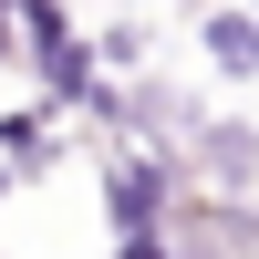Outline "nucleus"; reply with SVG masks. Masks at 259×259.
<instances>
[{
    "label": "nucleus",
    "instance_id": "1",
    "mask_svg": "<svg viewBox=\"0 0 259 259\" xmlns=\"http://www.w3.org/2000/svg\"><path fill=\"white\" fill-rule=\"evenodd\" d=\"M104 207H114V228H166V166L156 156H114Z\"/></svg>",
    "mask_w": 259,
    "mask_h": 259
},
{
    "label": "nucleus",
    "instance_id": "2",
    "mask_svg": "<svg viewBox=\"0 0 259 259\" xmlns=\"http://www.w3.org/2000/svg\"><path fill=\"white\" fill-rule=\"evenodd\" d=\"M52 114L62 104H21V114H0V166H52Z\"/></svg>",
    "mask_w": 259,
    "mask_h": 259
},
{
    "label": "nucleus",
    "instance_id": "3",
    "mask_svg": "<svg viewBox=\"0 0 259 259\" xmlns=\"http://www.w3.org/2000/svg\"><path fill=\"white\" fill-rule=\"evenodd\" d=\"M207 52H218L228 73H259V21H249V11H228V21H207Z\"/></svg>",
    "mask_w": 259,
    "mask_h": 259
}]
</instances>
